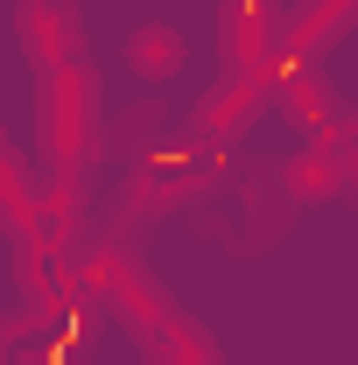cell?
Masks as SVG:
<instances>
[{
    "instance_id": "5b68a950",
    "label": "cell",
    "mask_w": 358,
    "mask_h": 365,
    "mask_svg": "<svg viewBox=\"0 0 358 365\" xmlns=\"http://www.w3.org/2000/svg\"><path fill=\"white\" fill-rule=\"evenodd\" d=\"M253 106H260V85H253V78H225V85L190 113V134L197 140H232L246 120H253Z\"/></svg>"
},
{
    "instance_id": "8992f818",
    "label": "cell",
    "mask_w": 358,
    "mask_h": 365,
    "mask_svg": "<svg viewBox=\"0 0 358 365\" xmlns=\"http://www.w3.org/2000/svg\"><path fill=\"white\" fill-rule=\"evenodd\" d=\"M352 14H358V0H310V7L281 29V49L302 63V56H316L330 36H344V29H352Z\"/></svg>"
},
{
    "instance_id": "3957f363",
    "label": "cell",
    "mask_w": 358,
    "mask_h": 365,
    "mask_svg": "<svg viewBox=\"0 0 358 365\" xmlns=\"http://www.w3.org/2000/svg\"><path fill=\"white\" fill-rule=\"evenodd\" d=\"M21 36H29V56H36V71H71V63H85V36H78V14H71V0H56V7H29L21 14Z\"/></svg>"
},
{
    "instance_id": "277c9868",
    "label": "cell",
    "mask_w": 358,
    "mask_h": 365,
    "mask_svg": "<svg viewBox=\"0 0 358 365\" xmlns=\"http://www.w3.org/2000/svg\"><path fill=\"white\" fill-rule=\"evenodd\" d=\"M267 182L281 190V204L288 211H302L316 197H330V190H344V169H337V155L330 148H310V155H288V162H260Z\"/></svg>"
},
{
    "instance_id": "52a82bcc",
    "label": "cell",
    "mask_w": 358,
    "mask_h": 365,
    "mask_svg": "<svg viewBox=\"0 0 358 365\" xmlns=\"http://www.w3.org/2000/svg\"><path fill=\"white\" fill-rule=\"evenodd\" d=\"M127 63H134L140 78H169L183 63V36L169 21H155V29H134V43H127Z\"/></svg>"
},
{
    "instance_id": "7a4b0ae2",
    "label": "cell",
    "mask_w": 358,
    "mask_h": 365,
    "mask_svg": "<svg viewBox=\"0 0 358 365\" xmlns=\"http://www.w3.org/2000/svg\"><path fill=\"white\" fill-rule=\"evenodd\" d=\"M204 190V162H190V148H169V155H148L140 162L134 190H127V211H120V225H134L148 211H176L183 197H197Z\"/></svg>"
},
{
    "instance_id": "9c48e42d",
    "label": "cell",
    "mask_w": 358,
    "mask_h": 365,
    "mask_svg": "<svg viewBox=\"0 0 358 365\" xmlns=\"http://www.w3.org/2000/svg\"><path fill=\"white\" fill-rule=\"evenodd\" d=\"M29 7H56V0H29Z\"/></svg>"
},
{
    "instance_id": "ba28073f",
    "label": "cell",
    "mask_w": 358,
    "mask_h": 365,
    "mask_svg": "<svg viewBox=\"0 0 358 365\" xmlns=\"http://www.w3.org/2000/svg\"><path fill=\"white\" fill-rule=\"evenodd\" d=\"M29 211H36V182H29V169L0 148V225H29Z\"/></svg>"
},
{
    "instance_id": "30bf717a",
    "label": "cell",
    "mask_w": 358,
    "mask_h": 365,
    "mask_svg": "<svg viewBox=\"0 0 358 365\" xmlns=\"http://www.w3.org/2000/svg\"><path fill=\"white\" fill-rule=\"evenodd\" d=\"M0 365H7V359H0Z\"/></svg>"
},
{
    "instance_id": "6da1fadb",
    "label": "cell",
    "mask_w": 358,
    "mask_h": 365,
    "mask_svg": "<svg viewBox=\"0 0 358 365\" xmlns=\"http://www.w3.org/2000/svg\"><path fill=\"white\" fill-rule=\"evenodd\" d=\"M91 127H98V78L85 63L49 71L43 78V155L56 182H78V169L91 155Z\"/></svg>"
}]
</instances>
